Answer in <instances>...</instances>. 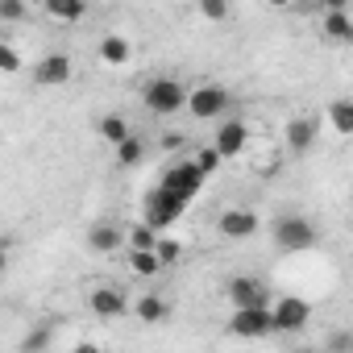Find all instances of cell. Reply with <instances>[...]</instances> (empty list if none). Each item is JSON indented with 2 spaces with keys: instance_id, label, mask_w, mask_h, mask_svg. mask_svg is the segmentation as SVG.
<instances>
[{
  "instance_id": "cell-1",
  "label": "cell",
  "mask_w": 353,
  "mask_h": 353,
  "mask_svg": "<svg viewBox=\"0 0 353 353\" xmlns=\"http://www.w3.org/2000/svg\"><path fill=\"white\" fill-rule=\"evenodd\" d=\"M188 88L179 83V79H150L145 83V92H141V100H145V108L154 112V117H174L179 108H188Z\"/></svg>"
},
{
  "instance_id": "cell-2",
  "label": "cell",
  "mask_w": 353,
  "mask_h": 353,
  "mask_svg": "<svg viewBox=\"0 0 353 353\" xmlns=\"http://www.w3.org/2000/svg\"><path fill=\"white\" fill-rule=\"evenodd\" d=\"M270 233H274V245L287 250V254H303V250L316 245V225L303 221V216H291V212L279 216V221L270 225Z\"/></svg>"
},
{
  "instance_id": "cell-3",
  "label": "cell",
  "mask_w": 353,
  "mask_h": 353,
  "mask_svg": "<svg viewBox=\"0 0 353 353\" xmlns=\"http://www.w3.org/2000/svg\"><path fill=\"white\" fill-rule=\"evenodd\" d=\"M204 179H208V174H204V170L196 166V158H192V162H174V166H166L158 188H166V192H174L179 200H188V204H192V200L200 196Z\"/></svg>"
},
{
  "instance_id": "cell-4",
  "label": "cell",
  "mask_w": 353,
  "mask_h": 353,
  "mask_svg": "<svg viewBox=\"0 0 353 353\" xmlns=\"http://www.w3.org/2000/svg\"><path fill=\"white\" fill-rule=\"evenodd\" d=\"M229 332H237V336H245V341H258V336L279 332V328H274V307H270V303H258V307H233Z\"/></svg>"
},
{
  "instance_id": "cell-5",
  "label": "cell",
  "mask_w": 353,
  "mask_h": 353,
  "mask_svg": "<svg viewBox=\"0 0 353 353\" xmlns=\"http://www.w3.org/2000/svg\"><path fill=\"white\" fill-rule=\"evenodd\" d=\"M183 208H188V200H179L174 192H166V188H154V192L145 196V221H150L158 233H166L174 221H179Z\"/></svg>"
},
{
  "instance_id": "cell-6",
  "label": "cell",
  "mask_w": 353,
  "mask_h": 353,
  "mask_svg": "<svg viewBox=\"0 0 353 353\" xmlns=\"http://www.w3.org/2000/svg\"><path fill=\"white\" fill-rule=\"evenodd\" d=\"M229 92L221 88V83H204V88H192V96H188V108H192V117L196 121H212V117H225L229 112Z\"/></svg>"
},
{
  "instance_id": "cell-7",
  "label": "cell",
  "mask_w": 353,
  "mask_h": 353,
  "mask_svg": "<svg viewBox=\"0 0 353 353\" xmlns=\"http://www.w3.org/2000/svg\"><path fill=\"white\" fill-rule=\"evenodd\" d=\"M225 295L233 307H258V303H270V287L254 274H233L225 283Z\"/></svg>"
},
{
  "instance_id": "cell-8",
  "label": "cell",
  "mask_w": 353,
  "mask_h": 353,
  "mask_svg": "<svg viewBox=\"0 0 353 353\" xmlns=\"http://www.w3.org/2000/svg\"><path fill=\"white\" fill-rule=\"evenodd\" d=\"M270 307H274V328H279V332H299V328H307V320H312V303L299 299V295H283V299H274Z\"/></svg>"
},
{
  "instance_id": "cell-9",
  "label": "cell",
  "mask_w": 353,
  "mask_h": 353,
  "mask_svg": "<svg viewBox=\"0 0 353 353\" xmlns=\"http://www.w3.org/2000/svg\"><path fill=\"white\" fill-rule=\"evenodd\" d=\"M71 59L67 54H42L38 59V67H34V83L38 88H63L67 79H71Z\"/></svg>"
},
{
  "instance_id": "cell-10",
  "label": "cell",
  "mask_w": 353,
  "mask_h": 353,
  "mask_svg": "<svg viewBox=\"0 0 353 353\" xmlns=\"http://www.w3.org/2000/svg\"><path fill=\"white\" fill-rule=\"evenodd\" d=\"M316 133H320V121H316V117H295V121H287L283 141H287L291 154H307V150L316 145Z\"/></svg>"
},
{
  "instance_id": "cell-11",
  "label": "cell",
  "mask_w": 353,
  "mask_h": 353,
  "mask_svg": "<svg viewBox=\"0 0 353 353\" xmlns=\"http://www.w3.org/2000/svg\"><path fill=\"white\" fill-rule=\"evenodd\" d=\"M88 307H92L100 320H117V316L129 312V299H125L117 287H96V291L88 295Z\"/></svg>"
},
{
  "instance_id": "cell-12",
  "label": "cell",
  "mask_w": 353,
  "mask_h": 353,
  "mask_svg": "<svg viewBox=\"0 0 353 353\" xmlns=\"http://www.w3.org/2000/svg\"><path fill=\"white\" fill-rule=\"evenodd\" d=\"M121 245H125V233H121L112 221H100V225L88 229V250H92V254H117Z\"/></svg>"
},
{
  "instance_id": "cell-13",
  "label": "cell",
  "mask_w": 353,
  "mask_h": 353,
  "mask_svg": "<svg viewBox=\"0 0 353 353\" xmlns=\"http://www.w3.org/2000/svg\"><path fill=\"white\" fill-rule=\"evenodd\" d=\"M245 141H250L245 121H225V125L216 129V150H221L225 158H237V154L245 150Z\"/></svg>"
},
{
  "instance_id": "cell-14",
  "label": "cell",
  "mask_w": 353,
  "mask_h": 353,
  "mask_svg": "<svg viewBox=\"0 0 353 353\" xmlns=\"http://www.w3.org/2000/svg\"><path fill=\"white\" fill-rule=\"evenodd\" d=\"M221 233H225V237H254V233H258V212H250V208H229V212H221Z\"/></svg>"
},
{
  "instance_id": "cell-15",
  "label": "cell",
  "mask_w": 353,
  "mask_h": 353,
  "mask_svg": "<svg viewBox=\"0 0 353 353\" xmlns=\"http://www.w3.org/2000/svg\"><path fill=\"white\" fill-rule=\"evenodd\" d=\"M96 54H100V63H108V67H125V63L133 59V46H129V38H121V34H104L100 46H96Z\"/></svg>"
},
{
  "instance_id": "cell-16",
  "label": "cell",
  "mask_w": 353,
  "mask_h": 353,
  "mask_svg": "<svg viewBox=\"0 0 353 353\" xmlns=\"http://www.w3.org/2000/svg\"><path fill=\"white\" fill-rule=\"evenodd\" d=\"M320 34L328 42H353V17H349V9H328L324 21H320Z\"/></svg>"
},
{
  "instance_id": "cell-17",
  "label": "cell",
  "mask_w": 353,
  "mask_h": 353,
  "mask_svg": "<svg viewBox=\"0 0 353 353\" xmlns=\"http://www.w3.org/2000/svg\"><path fill=\"white\" fill-rule=\"evenodd\" d=\"M42 9H46L54 21L75 26V21H83V13H88V0H42Z\"/></svg>"
},
{
  "instance_id": "cell-18",
  "label": "cell",
  "mask_w": 353,
  "mask_h": 353,
  "mask_svg": "<svg viewBox=\"0 0 353 353\" xmlns=\"http://www.w3.org/2000/svg\"><path fill=\"white\" fill-rule=\"evenodd\" d=\"M133 316L145 320V324H162V320H170V303L158 299V295H141V299L133 303Z\"/></svg>"
},
{
  "instance_id": "cell-19",
  "label": "cell",
  "mask_w": 353,
  "mask_h": 353,
  "mask_svg": "<svg viewBox=\"0 0 353 353\" xmlns=\"http://www.w3.org/2000/svg\"><path fill=\"white\" fill-rule=\"evenodd\" d=\"M96 133H100L104 141H112V145H121V141H125V137H129L133 129H129V121H125L121 112H108V117H100V121H96Z\"/></svg>"
},
{
  "instance_id": "cell-20",
  "label": "cell",
  "mask_w": 353,
  "mask_h": 353,
  "mask_svg": "<svg viewBox=\"0 0 353 353\" xmlns=\"http://www.w3.org/2000/svg\"><path fill=\"white\" fill-rule=\"evenodd\" d=\"M328 121L341 137H353V100H332L328 104Z\"/></svg>"
},
{
  "instance_id": "cell-21",
  "label": "cell",
  "mask_w": 353,
  "mask_h": 353,
  "mask_svg": "<svg viewBox=\"0 0 353 353\" xmlns=\"http://www.w3.org/2000/svg\"><path fill=\"white\" fill-rule=\"evenodd\" d=\"M129 266H133V274H141V279H154V274L162 270V258H158L154 250H133V254H129Z\"/></svg>"
},
{
  "instance_id": "cell-22",
  "label": "cell",
  "mask_w": 353,
  "mask_h": 353,
  "mask_svg": "<svg viewBox=\"0 0 353 353\" xmlns=\"http://www.w3.org/2000/svg\"><path fill=\"white\" fill-rule=\"evenodd\" d=\"M141 158H145V141L129 133V137H125V141L117 145V162H121V166H137Z\"/></svg>"
},
{
  "instance_id": "cell-23",
  "label": "cell",
  "mask_w": 353,
  "mask_h": 353,
  "mask_svg": "<svg viewBox=\"0 0 353 353\" xmlns=\"http://www.w3.org/2000/svg\"><path fill=\"white\" fill-rule=\"evenodd\" d=\"M158 237H162V233H158L150 221H141V225H133V233H129V250H154Z\"/></svg>"
},
{
  "instance_id": "cell-24",
  "label": "cell",
  "mask_w": 353,
  "mask_h": 353,
  "mask_svg": "<svg viewBox=\"0 0 353 353\" xmlns=\"http://www.w3.org/2000/svg\"><path fill=\"white\" fill-rule=\"evenodd\" d=\"M221 162H225V154L216 150V141H212V145H200V150H196V166H200L204 174H216V166H221Z\"/></svg>"
},
{
  "instance_id": "cell-25",
  "label": "cell",
  "mask_w": 353,
  "mask_h": 353,
  "mask_svg": "<svg viewBox=\"0 0 353 353\" xmlns=\"http://www.w3.org/2000/svg\"><path fill=\"white\" fill-rule=\"evenodd\" d=\"M154 254L162 258V266H174V262L183 258V245L174 241V237H166V233H162V237H158V245H154Z\"/></svg>"
},
{
  "instance_id": "cell-26",
  "label": "cell",
  "mask_w": 353,
  "mask_h": 353,
  "mask_svg": "<svg viewBox=\"0 0 353 353\" xmlns=\"http://www.w3.org/2000/svg\"><path fill=\"white\" fill-rule=\"evenodd\" d=\"M200 17L212 21V26L229 21V0H200Z\"/></svg>"
},
{
  "instance_id": "cell-27",
  "label": "cell",
  "mask_w": 353,
  "mask_h": 353,
  "mask_svg": "<svg viewBox=\"0 0 353 353\" xmlns=\"http://www.w3.org/2000/svg\"><path fill=\"white\" fill-rule=\"evenodd\" d=\"M0 71H5V75H17L21 71V54L13 46H0Z\"/></svg>"
},
{
  "instance_id": "cell-28",
  "label": "cell",
  "mask_w": 353,
  "mask_h": 353,
  "mask_svg": "<svg viewBox=\"0 0 353 353\" xmlns=\"http://www.w3.org/2000/svg\"><path fill=\"white\" fill-rule=\"evenodd\" d=\"M26 17V0H0V21H21Z\"/></svg>"
},
{
  "instance_id": "cell-29",
  "label": "cell",
  "mask_w": 353,
  "mask_h": 353,
  "mask_svg": "<svg viewBox=\"0 0 353 353\" xmlns=\"http://www.w3.org/2000/svg\"><path fill=\"white\" fill-rule=\"evenodd\" d=\"M21 349L30 353V349H50V332L46 328H38V332H30L26 341H21Z\"/></svg>"
},
{
  "instance_id": "cell-30",
  "label": "cell",
  "mask_w": 353,
  "mask_h": 353,
  "mask_svg": "<svg viewBox=\"0 0 353 353\" xmlns=\"http://www.w3.org/2000/svg\"><path fill=\"white\" fill-rule=\"evenodd\" d=\"M328 349H345V353H353V332H328Z\"/></svg>"
},
{
  "instance_id": "cell-31",
  "label": "cell",
  "mask_w": 353,
  "mask_h": 353,
  "mask_svg": "<svg viewBox=\"0 0 353 353\" xmlns=\"http://www.w3.org/2000/svg\"><path fill=\"white\" fill-rule=\"evenodd\" d=\"M179 145H183L179 133H166V137H162V150H179Z\"/></svg>"
},
{
  "instance_id": "cell-32",
  "label": "cell",
  "mask_w": 353,
  "mask_h": 353,
  "mask_svg": "<svg viewBox=\"0 0 353 353\" xmlns=\"http://www.w3.org/2000/svg\"><path fill=\"white\" fill-rule=\"evenodd\" d=\"M324 9H349V0H320Z\"/></svg>"
},
{
  "instance_id": "cell-33",
  "label": "cell",
  "mask_w": 353,
  "mask_h": 353,
  "mask_svg": "<svg viewBox=\"0 0 353 353\" xmlns=\"http://www.w3.org/2000/svg\"><path fill=\"white\" fill-rule=\"evenodd\" d=\"M316 5H320V0H295L291 9H299V13H303V9H316Z\"/></svg>"
},
{
  "instance_id": "cell-34",
  "label": "cell",
  "mask_w": 353,
  "mask_h": 353,
  "mask_svg": "<svg viewBox=\"0 0 353 353\" xmlns=\"http://www.w3.org/2000/svg\"><path fill=\"white\" fill-rule=\"evenodd\" d=\"M266 5H270V9H291L295 0H266Z\"/></svg>"
}]
</instances>
